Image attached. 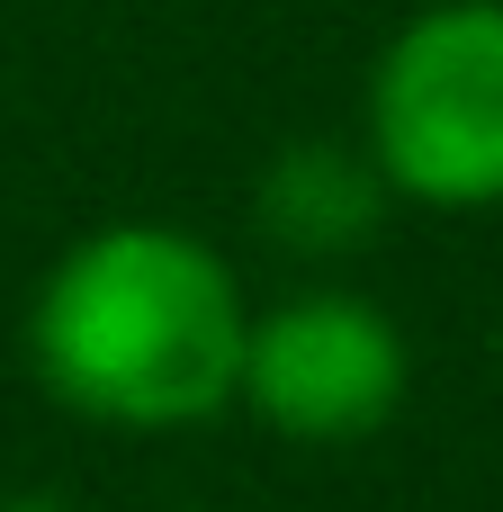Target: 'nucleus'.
Segmentation results:
<instances>
[{
  "label": "nucleus",
  "mask_w": 503,
  "mask_h": 512,
  "mask_svg": "<svg viewBox=\"0 0 503 512\" xmlns=\"http://www.w3.org/2000/svg\"><path fill=\"white\" fill-rule=\"evenodd\" d=\"M243 324L252 306L216 243L189 225H99L45 270L27 360L36 387L81 423L180 432L234 405Z\"/></svg>",
  "instance_id": "obj_1"
},
{
  "label": "nucleus",
  "mask_w": 503,
  "mask_h": 512,
  "mask_svg": "<svg viewBox=\"0 0 503 512\" xmlns=\"http://www.w3.org/2000/svg\"><path fill=\"white\" fill-rule=\"evenodd\" d=\"M369 162L396 198L503 207V0H432L369 72Z\"/></svg>",
  "instance_id": "obj_2"
},
{
  "label": "nucleus",
  "mask_w": 503,
  "mask_h": 512,
  "mask_svg": "<svg viewBox=\"0 0 503 512\" xmlns=\"http://www.w3.org/2000/svg\"><path fill=\"white\" fill-rule=\"evenodd\" d=\"M405 378H414L405 333L369 297L306 288V297H288V306L243 324L234 405H252V423L297 441V450H351V441L396 423Z\"/></svg>",
  "instance_id": "obj_3"
},
{
  "label": "nucleus",
  "mask_w": 503,
  "mask_h": 512,
  "mask_svg": "<svg viewBox=\"0 0 503 512\" xmlns=\"http://www.w3.org/2000/svg\"><path fill=\"white\" fill-rule=\"evenodd\" d=\"M387 171L369 162V144H288L261 189H252V216L270 243L288 252H360L387 216Z\"/></svg>",
  "instance_id": "obj_4"
},
{
  "label": "nucleus",
  "mask_w": 503,
  "mask_h": 512,
  "mask_svg": "<svg viewBox=\"0 0 503 512\" xmlns=\"http://www.w3.org/2000/svg\"><path fill=\"white\" fill-rule=\"evenodd\" d=\"M0 512H72V504H54V495H9Z\"/></svg>",
  "instance_id": "obj_5"
}]
</instances>
